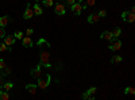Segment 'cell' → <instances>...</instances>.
I'll return each instance as SVG.
<instances>
[{
  "instance_id": "cell-7",
  "label": "cell",
  "mask_w": 135,
  "mask_h": 100,
  "mask_svg": "<svg viewBox=\"0 0 135 100\" xmlns=\"http://www.w3.org/2000/svg\"><path fill=\"white\" fill-rule=\"evenodd\" d=\"M32 16H34V11L30 8V4H27V8H26L25 14H23V18L25 19H31Z\"/></svg>"
},
{
  "instance_id": "cell-3",
  "label": "cell",
  "mask_w": 135,
  "mask_h": 100,
  "mask_svg": "<svg viewBox=\"0 0 135 100\" xmlns=\"http://www.w3.org/2000/svg\"><path fill=\"white\" fill-rule=\"evenodd\" d=\"M122 18H123V20H124V22H127V23H132V22L135 20V14L124 11V12L122 14Z\"/></svg>"
},
{
  "instance_id": "cell-31",
  "label": "cell",
  "mask_w": 135,
  "mask_h": 100,
  "mask_svg": "<svg viewBox=\"0 0 135 100\" xmlns=\"http://www.w3.org/2000/svg\"><path fill=\"white\" fill-rule=\"evenodd\" d=\"M11 73V68H6L4 69V76H7V74H9Z\"/></svg>"
},
{
  "instance_id": "cell-24",
  "label": "cell",
  "mask_w": 135,
  "mask_h": 100,
  "mask_svg": "<svg viewBox=\"0 0 135 100\" xmlns=\"http://www.w3.org/2000/svg\"><path fill=\"white\" fill-rule=\"evenodd\" d=\"M43 4L46 6V7H51V6L54 4V2H53V0H45V2H43Z\"/></svg>"
},
{
  "instance_id": "cell-25",
  "label": "cell",
  "mask_w": 135,
  "mask_h": 100,
  "mask_svg": "<svg viewBox=\"0 0 135 100\" xmlns=\"http://www.w3.org/2000/svg\"><path fill=\"white\" fill-rule=\"evenodd\" d=\"M45 43H47V42L45 41L43 38H39V39H38V42H37V45H38V46H43Z\"/></svg>"
},
{
  "instance_id": "cell-27",
  "label": "cell",
  "mask_w": 135,
  "mask_h": 100,
  "mask_svg": "<svg viewBox=\"0 0 135 100\" xmlns=\"http://www.w3.org/2000/svg\"><path fill=\"white\" fill-rule=\"evenodd\" d=\"M6 37V30L3 27H0V38H4Z\"/></svg>"
},
{
  "instance_id": "cell-26",
  "label": "cell",
  "mask_w": 135,
  "mask_h": 100,
  "mask_svg": "<svg viewBox=\"0 0 135 100\" xmlns=\"http://www.w3.org/2000/svg\"><path fill=\"white\" fill-rule=\"evenodd\" d=\"M7 68V64L4 60H0V69H6Z\"/></svg>"
},
{
  "instance_id": "cell-13",
  "label": "cell",
  "mask_w": 135,
  "mask_h": 100,
  "mask_svg": "<svg viewBox=\"0 0 135 100\" xmlns=\"http://www.w3.org/2000/svg\"><path fill=\"white\" fill-rule=\"evenodd\" d=\"M99 19H100V16L97 14H92V15L88 16V22H89V23H96V22H99Z\"/></svg>"
},
{
  "instance_id": "cell-18",
  "label": "cell",
  "mask_w": 135,
  "mask_h": 100,
  "mask_svg": "<svg viewBox=\"0 0 135 100\" xmlns=\"http://www.w3.org/2000/svg\"><path fill=\"white\" fill-rule=\"evenodd\" d=\"M12 87H14L12 83H4V85H3V88L6 89V92H8L9 89H12Z\"/></svg>"
},
{
  "instance_id": "cell-6",
  "label": "cell",
  "mask_w": 135,
  "mask_h": 100,
  "mask_svg": "<svg viewBox=\"0 0 135 100\" xmlns=\"http://www.w3.org/2000/svg\"><path fill=\"white\" fill-rule=\"evenodd\" d=\"M14 42H15V38L12 37V35H6L4 37V45L7 46V47H9L11 45H14Z\"/></svg>"
},
{
  "instance_id": "cell-8",
  "label": "cell",
  "mask_w": 135,
  "mask_h": 100,
  "mask_svg": "<svg viewBox=\"0 0 135 100\" xmlns=\"http://www.w3.org/2000/svg\"><path fill=\"white\" fill-rule=\"evenodd\" d=\"M55 12H57L58 15H64L66 11H65V6L62 3H58V4H55Z\"/></svg>"
},
{
  "instance_id": "cell-10",
  "label": "cell",
  "mask_w": 135,
  "mask_h": 100,
  "mask_svg": "<svg viewBox=\"0 0 135 100\" xmlns=\"http://www.w3.org/2000/svg\"><path fill=\"white\" fill-rule=\"evenodd\" d=\"M122 47V42L118 39V41H115V42H112V45H109V49L112 50V51H116V50H119Z\"/></svg>"
},
{
  "instance_id": "cell-35",
  "label": "cell",
  "mask_w": 135,
  "mask_h": 100,
  "mask_svg": "<svg viewBox=\"0 0 135 100\" xmlns=\"http://www.w3.org/2000/svg\"><path fill=\"white\" fill-rule=\"evenodd\" d=\"M88 100H95V99H93V97H89V99H88Z\"/></svg>"
},
{
  "instance_id": "cell-23",
  "label": "cell",
  "mask_w": 135,
  "mask_h": 100,
  "mask_svg": "<svg viewBox=\"0 0 135 100\" xmlns=\"http://www.w3.org/2000/svg\"><path fill=\"white\" fill-rule=\"evenodd\" d=\"M6 50H11V47H7L6 45H4V43H0V51H6Z\"/></svg>"
},
{
  "instance_id": "cell-11",
  "label": "cell",
  "mask_w": 135,
  "mask_h": 100,
  "mask_svg": "<svg viewBox=\"0 0 135 100\" xmlns=\"http://www.w3.org/2000/svg\"><path fill=\"white\" fill-rule=\"evenodd\" d=\"M37 88H38V87L34 85V84H27V85H26V89H27L31 95H35V93H37Z\"/></svg>"
},
{
  "instance_id": "cell-21",
  "label": "cell",
  "mask_w": 135,
  "mask_h": 100,
  "mask_svg": "<svg viewBox=\"0 0 135 100\" xmlns=\"http://www.w3.org/2000/svg\"><path fill=\"white\" fill-rule=\"evenodd\" d=\"M120 61H122L120 55H114V57L111 58V62H112V64H116V62H120Z\"/></svg>"
},
{
  "instance_id": "cell-9",
  "label": "cell",
  "mask_w": 135,
  "mask_h": 100,
  "mask_svg": "<svg viewBox=\"0 0 135 100\" xmlns=\"http://www.w3.org/2000/svg\"><path fill=\"white\" fill-rule=\"evenodd\" d=\"M22 43H23L25 47H32V45H34L30 37H23V39H22Z\"/></svg>"
},
{
  "instance_id": "cell-30",
  "label": "cell",
  "mask_w": 135,
  "mask_h": 100,
  "mask_svg": "<svg viewBox=\"0 0 135 100\" xmlns=\"http://www.w3.org/2000/svg\"><path fill=\"white\" fill-rule=\"evenodd\" d=\"M85 6L88 7V6H95V0H88V2L85 3Z\"/></svg>"
},
{
  "instance_id": "cell-19",
  "label": "cell",
  "mask_w": 135,
  "mask_h": 100,
  "mask_svg": "<svg viewBox=\"0 0 135 100\" xmlns=\"http://www.w3.org/2000/svg\"><path fill=\"white\" fill-rule=\"evenodd\" d=\"M96 91H97V88L96 87H92V88H89V89L85 92L88 96H91V95H93V93H96Z\"/></svg>"
},
{
  "instance_id": "cell-5",
  "label": "cell",
  "mask_w": 135,
  "mask_h": 100,
  "mask_svg": "<svg viewBox=\"0 0 135 100\" xmlns=\"http://www.w3.org/2000/svg\"><path fill=\"white\" fill-rule=\"evenodd\" d=\"M101 39H105L108 42H114V35H112L111 31H104L103 34H101Z\"/></svg>"
},
{
  "instance_id": "cell-29",
  "label": "cell",
  "mask_w": 135,
  "mask_h": 100,
  "mask_svg": "<svg viewBox=\"0 0 135 100\" xmlns=\"http://www.w3.org/2000/svg\"><path fill=\"white\" fill-rule=\"evenodd\" d=\"M26 34H27V37H30L31 34H34V30H32V28H27V30H26Z\"/></svg>"
},
{
  "instance_id": "cell-34",
  "label": "cell",
  "mask_w": 135,
  "mask_h": 100,
  "mask_svg": "<svg viewBox=\"0 0 135 100\" xmlns=\"http://www.w3.org/2000/svg\"><path fill=\"white\" fill-rule=\"evenodd\" d=\"M83 99H84V100H88V99H89V96H88L86 93H84V95H83Z\"/></svg>"
},
{
  "instance_id": "cell-15",
  "label": "cell",
  "mask_w": 135,
  "mask_h": 100,
  "mask_svg": "<svg viewBox=\"0 0 135 100\" xmlns=\"http://www.w3.org/2000/svg\"><path fill=\"white\" fill-rule=\"evenodd\" d=\"M32 11H34V14H35V15H42V12H43L42 8L39 7V4H35V6H34Z\"/></svg>"
},
{
  "instance_id": "cell-4",
  "label": "cell",
  "mask_w": 135,
  "mask_h": 100,
  "mask_svg": "<svg viewBox=\"0 0 135 100\" xmlns=\"http://www.w3.org/2000/svg\"><path fill=\"white\" fill-rule=\"evenodd\" d=\"M81 11H83V6H81V3H76V4L72 6V12H73L74 15H80V14H81Z\"/></svg>"
},
{
  "instance_id": "cell-12",
  "label": "cell",
  "mask_w": 135,
  "mask_h": 100,
  "mask_svg": "<svg viewBox=\"0 0 135 100\" xmlns=\"http://www.w3.org/2000/svg\"><path fill=\"white\" fill-rule=\"evenodd\" d=\"M8 23H9V18H8L7 15H4V16L0 18V27H3V28H4Z\"/></svg>"
},
{
  "instance_id": "cell-32",
  "label": "cell",
  "mask_w": 135,
  "mask_h": 100,
  "mask_svg": "<svg viewBox=\"0 0 135 100\" xmlns=\"http://www.w3.org/2000/svg\"><path fill=\"white\" fill-rule=\"evenodd\" d=\"M4 85V80H3V76H0V88H3Z\"/></svg>"
},
{
  "instance_id": "cell-16",
  "label": "cell",
  "mask_w": 135,
  "mask_h": 100,
  "mask_svg": "<svg viewBox=\"0 0 135 100\" xmlns=\"http://www.w3.org/2000/svg\"><path fill=\"white\" fill-rule=\"evenodd\" d=\"M9 99V93L4 92V91H0V100H8Z\"/></svg>"
},
{
  "instance_id": "cell-2",
  "label": "cell",
  "mask_w": 135,
  "mask_h": 100,
  "mask_svg": "<svg viewBox=\"0 0 135 100\" xmlns=\"http://www.w3.org/2000/svg\"><path fill=\"white\" fill-rule=\"evenodd\" d=\"M50 80H51V77H50V74H43V76H41L39 79H38V88H41V89H46V88L49 87V84H50Z\"/></svg>"
},
{
  "instance_id": "cell-14",
  "label": "cell",
  "mask_w": 135,
  "mask_h": 100,
  "mask_svg": "<svg viewBox=\"0 0 135 100\" xmlns=\"http://www.w3.org/2000/svg\"><path fill=\"white\" fill-rule=\"evenodd\" d=\"M31 74H32V77H35V79H39V77H41V74H42V70H41V65L38 66L37 69L31 70Z\"/></svg>"
},
{
  "instance_id": "cell-17",
  "label": "cell",
  "mask_w": 135,
  "mask_h": 100,
  "mask_svg": "<svg viewBox=\"0 0 135 100\" xmlns=\"http://www.w3.org/2000/svg\"><path fill=\"white\" fill-rule=\"evenodd\" d=\"M124 93H126V95H127V93H128V95H134V93H135V88H134V87H127L126 89H124Z\"/></svg>"
},
{
  "instance_id": "cell-28",
  "label": "cell",
  "mask_w": 135,
  "mask_h": 100,
  "mask_svg": "<svg viewBox=\"0 0 135 100\" xmlns=\"http://www.w3.org/2000/svg\"><path fill=\"white\" fill-rule=\"evenodd\" d=\"M97 15H99L100 18H103V16H105V15H107V11H105V9H101L100 12L97 14Z\"/></svg>"
},
{
  "instance_id": "cell-22",
  "label": "cell",
  "mask_w": 135,
  "mask_h": 100,
  "mask_svg": "<svg viewBox=\"0 0 135 100\" xmlns=\"http://www.w3.org/2000/svg\"><path fill=\"white\" fill-rule=\"evenodd\" d=\"M14 38H16V39H23V32H22V31H16L15 34H14Z\"/></svg>"
},
{
  "instance_id": "cell-1",
  "label": "cell",
  "mask_w": 135,
  "mask_h": 100,
  "mask_svg": "<svg viewBox=\"0 0 135 100\" xmlns=\"http://www.w3.org/2000/svg\"><path fill=\"white\" fill-rule=\"evenodd\" d=\"M39 57H41L39 65H43L45 68H50L51 62H50V53H49V50H47V49H46V50H41Z\"/></svg>"
},
{
  "instance_id": "cell-20",
  "label": "cell",
  "mask_w": 135,
  "mask_h": 100,
  "mask_svg": "<svg viewBox=\"0 0 135 100\" xmlns=\"http://www.w3.org/2000/svg\"><path fill=\"white\" fill-rule=\"evenodd\" d=\"M120 34H122V30H120L119 27H116V28H115L114 31H112V35H114V38H115V37L118 38V37H119Z\"/></svg>"
},
{
  "instance_id": "cell-33",
  "label": "cell",
  "mask_w": 135,
  "mask_h": 100,
  "mask_svg": "<svg viewBox=\"0 0 135 100\" xmlns=\"http://www.w3.org/2000/svg\"><path fill=\"white\" fill-rule=\"evenodd\" d=\"M66 4H69V6H73V4H76V2H74V0H68V2H66Z\"/></svg>"
}]
</instances>
